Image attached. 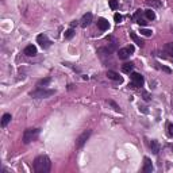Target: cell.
I'll use <instances>...</instances> for the list:
<instances>
[{"instance_id":"3957f363","label":"cell","mask_w":173,"mask_h":173,"mask_svg":"<svg viewBox=\"0 0 173 173\" xmlns=\"http://www.w3.org/2000/svg\"><path fill=\"white\" fill-rule=\"evenodd\" d=\"M56 93L54 89H45V88H38L37 91L30 92V96L34 99H46V97L51 96V95Z\"/></svg>"},{"instance_id":"44dd1931","label":"cell","mask_w":173,"mask_h":173,"mask_svg":"<svg viewBox=\"0 0 173 173\" xmlns=\"http://www.w3.org/2000/svg\"><path fill=\"white\" fill-rule=\"evenodd\" d=\"M74 34H76V33H74V28H69V30H66L65 31V34H64V37H65V39H72V38H73V37H74Z\"/></svg>"},{"instance_id":"5bb4252c","label":"cell","mask_w":173,"mask_h":173,"mask_svg":"<svg viewBox=\"0 0 173 173\" xmlns=\"http://www.w3.org/2000/svg\"><path fill=\"white\" fill-rule=\"evenodd\" d=\"M111 51L112 49H107V47H100L99 50H97V54H99L102 58H104V57H109L111 56Z\"/></svg>"},{"instance_id":"8992f818","label":"cell","mask_w":173,"mask_h":173,"mask_svg":"<svg viewBox=\"0 0 173 173\" xmlns=\"http://www.w3.org/2000/svg\"><path fill=\"white\" fill-rule=\"evenodd\" d=\"M91 134H92L91 130H86V131L83 132V134L80 135V137L77 138V141H76V149H81L83 146L85 145L86 141H88V138L91 137Z\"/></svg>"},{"instance_id":"f546056e","label":"cell","mask_w":173,"mask_h":173,"mask_svg":"<svg viewBox=\"0 0 173 173\" xmlns=\"http://www.w3.org/2000/svg\"><path fill=\"white\" fill-rule=\"evenodd\" d=\"M142 95H143V99H145L146 102H149V100H150V95H149L148 92H145V91H143V92H142Z\"/></svg>"},{"instance_id":"cb8c5ba5","label":"cell","mask_w":173,"mask_h":173,"mask_svg":"<svg viewBox=\"0 0 173 173\" xmlns=\"http://www.w3.org/2000/svg\"><path fill=\"white\" fill-rule=\"evenodd\" d=\"M49 83H50V79H49V77H47V79L41 80V81L38 83V88H43V86H46V85L49 84Z\"/></svg>"},{"instance_id":"ffe728a7","label":"cell","mask_w":173,"mask_h":173,"mask_svg":"<svg viewBox=\"0 0 173 173\" xmlns=\"http://www.w3.org/2000/svg\"><path fill=\"white\" fill-rule=\"evenodd\" d=\"M150 149H152V152L154 153V154H158V152H160V145H158L157 141H154V139L152 141L150 142Z\"/></svg>"},{"instance_id":"2e32d148","label":"cell","mask_w":173,"mask_h":173,"mask_svg":"<svg viewBox=\"0 0 173 173\" xmlns=\"http://www.w3.org/2000/svg\"><path fill=\"white\" fill-rule=\"evenodd\" d=\"M130 37H131V38H132V41H134L135 43H137L138 46H141V47H143V45H145V42H143L142 39H141L137 35V34H135V33H132V31H131V33H130Z\"/></svg>"},{"instance_id":"9a60e30c","label":"cell","mask_w":173,"mask_h":173,"mask_svg":"<svg viewBox=\"0 0 173 173\" xmlns=\"http://www.w3.org/2000/svg\"><path fill=\"white\" fill-rule=\"evenodd\" d=\"M145 3L149 5V7H152V8H160L161 5H162L161 0H146Z\"/></svg>"},{"instance_id":"f1b7e54d","label":"cell","mask_w":173,"mask_h":173,"mask_svg":"<svg viewBox=\"0 0 173 173\" xmlns=\"http://www.w3.org/2000/svg\"><path fill=\"white\" fill-rule=\"evenodd\" d=\"M114 19H115V22H116V23H120V22H122V15H119V14H115Z\"/></svg>"},{"instance_id":"d4e9b609","label":"cell","mask_w":173,"mask_h":173,"mask_svg":"<svg viewBox=\"0 0 173 173\" xmlns=\"http://www.w3.org/2000/svg\"><path fill=\"white\" fill-rule=\"evenodd\" d=\"M141 34H142V35H145V37H152L153 31L149 30V28H141Z\"/></svg>"},{"instance_id":"1f68e13d","label":"cell","mask_w":173,"mask_h":173,"mask_svg":"<svg viewBox=\"0 0 173 173\" xmlns=\"http://www.w3.org/2000/svg\"><path fill=\"white\" fill-rule=\"evenodd\" d=\"M172 149H173V146H172Z\"/></svg>"},{"instance_id":"7c38bea8","label":"cell","mask_w":173,"mask_h":173,"mask_svg":"<svg viewBox=\"0 0 173 173\" xmlns=\"http://www.w3.org/2000/svg\"><path fill=\"white\" fill-rule=\"evenodd\" d=\"M80 22H81V23H80L81 27H86V26H89V24H91V22H92V14L86 12L85 15L81 18V21H80Z\"/></svg>"},{"instance_id":"9c48e42d","label":"cell","mask_w":173,"mask_h":173,"mask_svg":"<svg viewBox=\"0 0 173 173\" xmlns=\"http://www.w3.org/2000/svg\"><path fill=\"white\" fill-rule=\"evenodd\" d=\"M23 53H24L26 56H28V57H34V56H37V47L34 45H28V46H26L24 47Z\"/></svg>"},{"instance_id":"4fadbf2b","label":"cell","mask_w":173,"mask_h":173,"mask_svg":"<svg viewBox=\"0 0 173 173\" xmlns=\"http://www.w3.org/2000/svg\"><path fill=\"white\" fill-rule=\"evenodd\" d=\"M141 15H142V12H141V10H137V12L134 14V19H135V21H137V23H138V24H139V26H146V24H148V22H146L145 19H142V18H141Z\"/></svg>"},{"instance_id":"ac0fdd59","label":"cell","mask_w":173,"mask_h":173,"mask_svg":"<svg viewBox=\"0 0 173 173\" xmlns=\"http://www.w3.org/2000/svg\"><path fill=\"white\" fill-rule=\"evenodd\" d=\"M164 51L168 54L169 57H173V42H169L164 46Z\"/></svg>"},{"instance_id":"52a82bcc","label":"cell","mask_w":173,"mask_h":173,"mask_svg":"<svg viewBox=\"0 0 173 173\" xmlns=\"http://www.w3.org/2000/svg\"><path fill=\"white\" fill-rule=\"evenodd\" d=\"M37 42L42 46V49H49L51 45L50 39H49L47 35H45V34H39V35L37 37Z\"/></svg>"},{"instance_id":"8fae6325","label":"cell","mask_w":173,"mask_h":173,"mask_svg":"<svg viewBox=\"0 0 173 173\" xmlns=\"http://www.w3.org/2000/svg\"><path fill=\"white\" fill-rule=\"evenodd\" d=\"M153 171V165H152V160L149 157L143 158V172L145 173H152Z\"/></svg>"},{"instance_id":"d6986e66","label":"cell","mask_w":173,"mask_h":173,"mask_svg":"<svg viewBox=\"0 0 173 173\" xmlns=\"http://www.w3.org/2000/svg\"><path fill=\"white\" fill-rule=\"evenodd\" d=\"M11 114H4L3 115V118H2V127H5V126L8 125V123L11 122Z\"/></svg>"},{"instance_id":"7402d4cb","label":"cell","mask_w":173,"mask_h":173,"mask_svg":"<svg viewBox=\"0 0 173 173\" xmlns=\"http://www.w3.org/2000/svg\"><path fill=\"white\" fill-rule=\"evenodd\" d=\"M145 16H146V19H149V21H153V19L155 18V14H154V11H152V10H146Z\"/></svg>"},{"instance_id":"83f0119b","label":"cell","mask_w":173,"mask_h":173,"mask_svg":"<svg viewBox=\"0 0 173 173\" xmlns=\"http://www.w3.org/2000/svg\"><path fill=\"white\" fill-rule=\"evenodd\" d=\"M157 65H158V64H157ZM157 68H158V69H161V70H164V72H166V73H171V72H172L169 68H166V66H162V65H158Z\"/></svg>"},{"instance_id":"4dcf8cb0","label":"cell","mask_w":173,"mask_h":173,"mask_svg":"<svg viewBox=\"0 0 173 173\" xmlns=\"http://www.w3.org/2000/svg\"><path fill=\"white\" fill-rule=\"evenodd\" d=\"M70 26H72V28H73V27H74V26H77V21H73V22H72V23H70Z\"/></svg>"},{"instance_id":"5b68a950","label":"cell","mask_w":173,"mask_h":173,"mask_svg":"<svg viewBox=\"0 0 173 173\" xmlns=\"http://www.w3.org/2000/svg\"><path fill=\"white\" fill-rule=\"evenodd\" d=\"M130 77H131V85L132 88H141V86L143 85V76L139 73H131L130 74Z\"/></svg>"},{"instance_id":"6da1fadb","label":"cell","mask_w":173,"mask_h":173,"mask_svg":"<svg viewBox=\"0 0 173 173\" xmlns=\"http://www.w3.org/2000/svg\"><path fill=\"white\" fill-rule=\"evenodd\" d=\"M51 162L47 155H38L34 160V171L35 173H47L50 172Z\"/></svg>"},{"instance_id":"277c9868","label":"cell","mask_w":173,"mask_h":173,"mask_svg":"<svg viewBox=\"0 0 173 173\" xmlns=\"http://www.w3.org/2000/svg\"><path fill=\"white\" fill-rule=\"evenodd\" d=\"M134 50H135L134 46L129 45V46H126V47H122L118 50V57H119L120 60H126L131 56V53H134Z\"/></svg>"},{"instance_id":"4316f807","label":"cell","mask_w":173,"mask_h":173,"mask_svg":"<svg viewBox=\"0 0 173 173\" xmlns=\"http://www.w3.org/2000/svg\"><path fill=\"white\" fill-rule=\"evenodd\" d=\"M168 135L171 138H173V123H169L168 125Z\"/></svg>"},{"instance_id":"ba28073f","label":"cell","mask_w":173,"mask_h":173,"mask_svg":"<svg viewBox=\"0 0 173 173\" xmlns=\"http://www.w3.org/2000/svg\"><path fill=\"white\" fill-rule=\"evenodd\" d=\"M107 77L109 80H114V81H116V83H122L123 81L122 76H119V73H116V72H114V70H108L107 72Z\"/></svg>"},{"instance_id":"7a4b0ae2","label":"cell","mask_w":173,"mask_h":173,"mask_svg":"<svg viewBox=\"0 0 173 173\" xmlns=\"http://www.w3.org/2000/svg\"><path fill=\"white\" fill-rule=\"evenodd\" d=\"M39 135V129H26L24 132H23V143L24 145H27V143L33 142V141H35L37 138H38Z\"/></svg>"},{"instance_id":"603a6c76","label":"cell","mask_w":173,"mask_h":173,"mask_svg":"<svg viewBox=\"0 0 173 173\" xmlns=\"http://www.w3.org/2000/svg\"><path fill=\"white\" fill-rule=\"evenodd\" d=\"M108 4H109V8L115 11L118 8V5H119V2L118 0H108Z\"/></svg>"},{"instance_id":"484cf974","label":"cell","mask_w":173,"mask_h":173,"mask_svg":"<svg viewBox=\"0 0 173 173\" xmlns=\"http://www.w3.org/2000/svg\"><path fill=\"white\" fill-rule=\"evenodd\" d=\"M108 104L109 106H112V108H114L115 109V111H118V112H120V108H119V106H118L116 104V103H115V102H112V100H108Z\"/></svg>"},{"instance_id":"30bf717a","label":"cell","mask_w":173,"mask_h":173,"mask_svg":"<svg viewBox=\"0 0 173 173\" xmlns=\"http://www.w3.org/2000/svg\"><path fill=\"white\" fill-rule=\"evenodd\" d=\"M97 27H99L102 31H106V30H108V28H109V23H108L107 19L99 18V19H97Z\"/></svg>"},{"instance_id":"e0dca14e","label":"cell","mask_w":173,"mask_h":173,"mask_svg":"<svg viewBox=\"0 0 173 173\" xmlns=\"http://www.w3.org/2000/svg\"><path fill=\"white\" fill-rule=\"evenodd\" d=\"M132 69H134V64H131V62H126L122 65V70L125 73H132Z\"/></svg>"}]
</instances>
